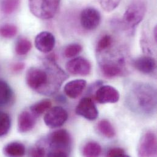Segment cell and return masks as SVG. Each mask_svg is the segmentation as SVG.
I'll list each match as a JSON object with an SVG mask.
<instances>
[{
    "mask_svg": "<svg viewBox=\"0 0 157 157\" xmlns=\"http://www.w3.org/2000/svg\"><path fill=\"white\" fill-rule=\"evenodd\" d=\"M45 66L46 69L44 70L36 67L29 69L26 72V81L31 89L39 93L51 95L59 89L67 75L52 58H48Z\"/></svg>",
    "mask_w": 157,
    "mask_h": 157,
    "instance_id": "6da1fadb",
    "label": "cell"
},
{
    "mask_svg": "<svg viewBox=\"0 0 157 157\" xmlns=\"http://www.w3.org/2000/svg\"><path fill=\"white\" fill-rule=\"evenodd\" d=\"M130 103L137 112L146 115L154 113L157 108V92L149 84L134 85L129 95Z\"/></svg>",
    "mask_w": 157,
    "mask_h": 157,
    "instance_id": "7a4b0ae2",
    "label": "cell"
},
{
    "mask_svg": "<svg viewBox=\"0 0 157 157\" xmlns=\"http://www.w3.org/2000/svg\"><path fill=\"white\" fill-rule=\"evenodd\" d=\"M47 142L49 150L47 156L66 157L69 155L72 147V138L66 130L54 131L49 135Z\"/></svg>",
    "mask_w": 157,
    "mask_h": 157,
    "instance_id": "3957f363",
    "label": "cell"
},
{
    "mask_svg": "<svg viewBox=\"0 0 157 157\" xmlns=\"http://www.w3.org/2000/svg\"><path fill=\"white\" fill-rule=\"evenodd\" d=\"M61 0H28L31 12L42 20L53 18L60 6Z\"/></svg>",
    "mask_w": 157,
    "mask_h": 157,
    "instance_id": "277c9868",
    "label": "cell"
},
{
    "mask_svg": "<svg viewBox=\"0 0 157 157\" xmlns=\"http://www.w3.org/2000/svg\"><path fill=\"white\" fill-rule=\"evenodd\" d=\"M147 11L145 2L142 0H134L127 7L123 20L124 23L130 28H134L143 20Z\"/></svg>",
    "mask_w": 157,
    "mask_h": 157,
    "instance_id": "5b68a950",
    "label": "cell"
},
{
    "mask_svg": "<svg viewBox=\"0 0 157 157\" xmlns=\"http://www.w3.org/2000/svg\"><path fill=\"white\" fill-rule=\"evenodd\" d=\"M67 111L61 106L50 108L44 116L45 125L51 128H56L63 126L68 119Z\"/></svg>",
    "mask_w": 157,
    "mask_h": 157,
    "instance_id": "8992f818",
    "label": "cell"
},
{
    "mask_svg": "<svg viewBox=\"0 0 157 157\" xmlns=\"http://www.w3.org/2000/svg\"><path fill=\"white\" fill-rule=\"evenodd\" d=\"M138 156L155 157L157 155V136L152 131L146 132L141 137L138 148Z\"/></svg>",
    "mask_w": 157,
    "mask_h": 157,
    "instance_id": "52a82bcc",
    "label": "cell"
},
{
    "mask_svg": "<svg viewBox=\"0 0 157 157\" xmlns=\"http://www.w3.org/2000/svg\"><path fill=\"white\" fill-rule=\"evenodd\" d=\"M101 21V15L98 10L93 7L83 9L80 14V24L82 28L87 31L95 29Z\"/></svg>",
    "mask_w": 157,
    "mask_h": 157,
    "instance_id": "ba28073f",
    "label": "cell"
},
{
    "mask_svg": "<svg viewBox=\"0 0 157 157\" xmlns=\"http://www.w3.org/2000/svg\"><path fill=\"white\" fill-rule=\"evenodd\" d=\"M66 68L71 74L82 77L89 75L92 70L90 63L83 57H77L69 61Z\"/></svg>",
    "mask_w": 157,
    "mask_h": 157,
    "instance_id": "9c48e42d",
    "label": "cell"
},
{
    "mask_svg": "<svg viewBox=\"0 0 157 157\" xmlns=\"http://www.w3.org/2000/svg\"><path fill=\"white\" fill-rule=\"evenodd\" d=\"M75 113L87 120L94 121L98 116V111L93 100L88 97H83L77 105Z\"/></svg>",
    "mask_w": 157,
    "mask_h": 157,
    "instance_id": "30bf717a",
    "label": "cell"
},
{
    "mask_svg": "<svg viewBox=\"0 0 157 157\" xmlns=\"http://www.w3.org/2000/svg\"><path fill=\"white\" fill-rule=\"evenodd\" d=\"M95 98L100 104L115 103L120 98L118 90L114 87L109 85L100 86L96 91Z\"/></svg>",
    "mask_w": 157,
    "mask_h": 157,
    "instance_id": "8fae6325",
    "label": "cell"
},
{
    "mask_svg": "<svg viewBox=\"0 0 157 157\" xmlns=\"http://www.w3.org/2000/svg\"><path fill=\"white\" fill-rule=\"evenodd\" d=\"M54 35L48 31H42L39 33L34 40L36 48L42 53H48L53 50L55 45Z\"/></svg>",
    "mask_w": 157,
    "mask_h": 157,
    "instance_id": "7c38bea8",
    "label": "cell"
},
{
    "mask_svg": "<svg viewBox=\"0 0 157 157\" xmlns=\"http://www.w3.org/2000/svg\"><path fill=\"white\" fill-rule=\"evenodd\" d=\"M133 66L143 74H151L156 69V61L151 56H141L133 61Z\"/></svg>",
    "mask_w": 157,
    "mask_h": 157,
    "instance_id": "4fadbf2b",
    "label": "cell"
},
{
    "mask_svg": "<svg viewBox=\"0 0 157 157\" xmlns=\"http://www.w3.org/2000/svg\"><path fill=\"white\" fill-rule=\"evenodd\" d=\"M87 85V82L84 79H75L67 82L64 87V93L71 98H78L82 94Z\"/></svg>",
    "mask_w": 157,
    "mask_h": 157,
    "instance_id": "5bb4252c",
    "label": "cell"
},
{
    "mask_svg": "<svg viewBox=\"0 0 157 157\" xmlns=\"http://www.w3.org/2000/svg\"><path fill=\"white\" fill-rule=\"evenodd\" d=\"M35 116L28 111L22 112L18 118V128L21 133H26L31 131L35 126Z\"/></svg>",
    "mask_w": 157,
    "mask_h": 157,
    "instance_id": "9a60e30c",
    "label": "cell"
},
{
    "mask_svg": "<svg viewBox=\"0 0 157 157\" xmlns=\"http://www.w3.org/2000/svg\"><path fill=\"white\" fill-rule=\"evenodd\" d=\"M4 153L8 157H21L25 154V147L20 143L13 142L4 147Z\"/></svg>",
    "mask_w": 157,
    "mask_h": 157,
    "instance_id": "2e32d148",
    "label": "cell"
},
{
    "mask_svg": "<svg viewBox=\"0 0 157 157\" xmlns=\"http://www.w3.org/2000/svg\"><path fill=\"white\" fill-rule=\"evenodd\" d=\"M101 71L105 77L107 78H114L122 75V70L117 64L106 63L101 65Z\"/></svg>",
    "mask_w": 157,
    "mask_h": 157,
    "instance_id": "e0dca14e",
    "label": "cell"
},
{
    "mask_svg": "<svg viewBox=\"0 0 157 157\" xmlns=\"http://www.w3.org/2000/svg\"><path fill=\"white\" fill-rule=\"evenodd\" d=\"M13 96L12 90L9 85L0 79V106H4L10 102Z\"/></svg>",
    "mask_w": 157,
    "mask_h": 157,
    "instance_id": "ac0fdd59",
    "label": "cell"
},
{
    "mask_svg": "<svg viewBox=\"0 0 157 157\" xmlns=\"http://www.w3.org/2000/svg\"><path fill=\"white\" fill-rule=\"evenodd\" d=\"M98 132L104 136L108 138H113L116 135V131L112 124L107 120L100 121L97 124Z\"/></svg>",
    "mask_w": 157,
    "mask_h": 157,
    "instance_id": "d6986e66",
    "label": "cell"
},
{
    "mask_svg": "<svg viewBox=\"0 0 157 157\" xmlns=\"http://www.w3.org/2000/svg\"><path fill=\"white\" fill-rule=\"evenodd\" d=\"M102 151L101 146L95 142H89L85 144L82 149V155L86 157L99 156Z\"/></svg>",
    "mask_w": 157,
    "mask_h": 157,
    "instance_id": "ffe728a7",
    "label": "cell"
},
{
    "mask_svg": "<svg viewBox=\"0 0 157 157\" xmlns=\"http://www.w3.org/2000/svg\"><path fill=\"white\" fill-rule=\"evenodd\" d=\"M20 0H0V10L6 14L10 15L18 8Z\"/></svg>",
    "mask_w": 157,
    "mask_h": 157,
    "instance_id": "44dd1931",
    "label": "cell"
},
{
    "mask_svg": "<svg viewBox=\"0 0 157 157\" xmlns=\"http://www.w3.org/2000/svg\"><path fill=\"white\" fill-rule=\"evenodd\" d=\"M31 48V42L28 39L20 37L16 42L15 50L18 55L24 56L29 52Z\"/></svg>",
    "mask_w": 157,
    "mask_h": 157,
    "instance_id": "7402d4cb",
    "label": "cell"
},
{
    "mask_svg": "<svg viewBox=\"0 0 157 157\" xmlns=\"http://www.w3.org/2000/svg\"><path fill=\"white\" fill-rule=\"evenodd\" d=\"M51 106L52 102L50 100H44L33 105L30 107V110L35 116H38L47 111Z\"/></svg>",
    "mask_w": 157,
    "mask_h": 157,
    "instance_id": "603a6c76",
    "label": "cell"
},
{
    "mask_svg": "<svg viewBox=\"0 0 157 157\" xmlns=\"http://www.w3.org/2000/svg\"><path fill=\"white\" fill-rule=\"evenodd\" d=\"M17 31L18 29L15 25L6 23L0 27V35L4 38L10 39L15 36Z\"/></svg>",
    "mask_w": 157,
    "mask_h": 157,
    "instance_id": "cb8c5ba5",
    "label": "cell"
},
{
    "mask_svg": "<svg viewBox=\"0 0 157 157\" xmlns=\"http://www.w3.org/2000/svg\"><path fill=\"white\" fill-rule=\"evenodd\" d=\"M10 127V118L5 113L0 112V136L6 135Z\"/></svg>",
    "mask_w": 157,
    "mask_h": 157,
    "instance_id": "d4e9b609",
    "label": "cell"
},
{
    "mask_svg": "<svg viewBox=\"0 0 157 157\" xmlns=\"http://www.w3.org/2000/svg\"><path fill=\"white\" fill-rule=\"evenodd\" d=\"M82 50V46L78 43L69 45L64 50V55L67 58H74L79 54Z\"/></svg>",
    "mask_w": 157,
    "mask_h": 157,
    "instance_id": "484cf974",
    "label": "cell"
},
{
    "mask_svg": "<svg viewBox=\"0 0 157 157\" xmlns=\"http://www.w3.org/2000/svg\"><path fill=\"white\" fill-rule=\"evenodd\" d=\"M113 44V39L111 36L106 34L101 37L98 40L97 46L96 50L98 53L102 52L108 48H109Z\"/></svg>",
    "mask_w": 157,
    "mask_h": 157,
    "instance_id": "4316f807",
    "label": "cell"
},
{
    "mask_svg": "<svg viewBox=\"0 0 157 157\" xmlns=\"http://www.w3.org/2000/svg\"><path fill=\"white\" fill-rule=\"evenodd\" d=\"M101 8L106 12L114 10L120 4L121 0H98Z\"/></svg>",
    "mask_w": 157,
    "mask_h": 157,
    "instance_id": "83f0119b",
    "label": "cell"
},
{
    "mask_svg": "<svg viewBox=\"0 0 157 157\" xmlns=\"http://www.w3.org/2000/svg\"><path fill=\"white\" fill-rule=\"evenodd\" d=\"M107 156L109 157H128L126 154L125 151L123 149L119 147L112 148L109 150L107 153Z\"/></svg>",
    "mask_w": 157,
    "mask_h": 157,
    "instance_id": "f1b7e54d",
    "label": "cell"
},
{
    "mask_svg": "<svg viewBox=\"0 0 157 157\" xmlns=\"http://www.w3.org/2000/svg\"><path fill=\"white\" fill-rule=\"evenodd\" d=\"M29 155L31 157H44L46 155V151L44 147L38 146L32 149L30 151Z\"/></svg>",
    "mask_w": 157,
    "mask_h": 157,
    "instance_id": "f546056e",
    "label": "cell"
},
{
    "mask_svg": "<svg viewBox=\"0 0 157 157\" xmlns=\"http://www.w3.org/2000/svg\"><path fill=\"white\" fill-rule=\"evenodd\" d=\"M25 67V64L23 63H15V64H13V66H12V70L14 72H20L21 71H22Z\"/></svg>",
    "mask_w": 157,
    "mask_h": 157,
    "instance_id": "4dcf8cb0",
    "label": "cell"
},
{
    "mask_svg": "<svg viewBox=\"0 0 157 157\" xmlns=\"http://www.w3.org/2000/svg\"><path fill=\"white\" fill-rule=\"evenodd\" d=\"M154 40L155 42H157V26H155L154 29Z\"/></svg>",
    "mask_w": 157,
    "mask_h": 157,
    "instance_id": "1f68e13d",
    "label": "cell"
}]
</instances>
